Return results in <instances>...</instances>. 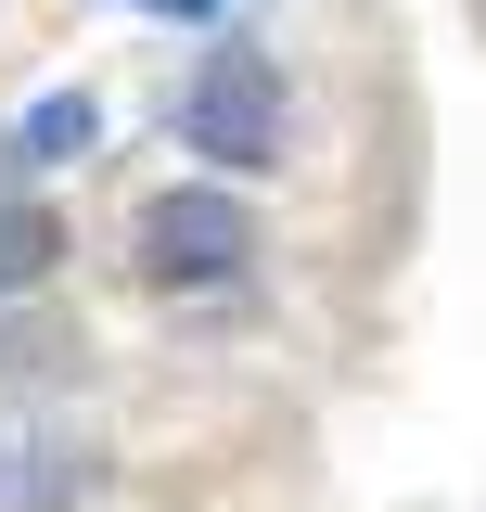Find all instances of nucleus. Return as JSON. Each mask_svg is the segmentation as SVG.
Masks as SVG:
<instances>
[{
	"label": "nucleus",
	"instance_id": "39448f33",
	"mask_svg": "<svg viewBox=\"0 0 486 512\" xmlns=\"http://www.w3.org/2000/svg\"><path fill=\"white\" fill-rule=\"evenodd\" d=\"M90 90H52V103H26L13 116V167H64V154H90Z\"/></svg>",
	"mask_w": 486,
	"mask_h": 512
},
{
	"label": "nucleus",
	"instance_id": "423d86ee",
	"mask_svg": "<svg viewBox=\"0 0 486 512\" xmlns=\"http://www.w3.org/2000/svg\"><path fill=\"white\" fill-rule=\"evenodd\" d=\"M39 372H77V333L64 320H0V384H39Z\"/></svg>",
	"mask_w": 486,
	"mask_h": 512
},
{
	"label": "nucleus",
	"instance_id": "7ed1b4c3",
	"mask_svg": "<svg viewBox=\"0 0 486 512\" xmlns=\"http://www.w3.org/2000/svg\"><path fill=\"white\" fill-rule=\"evenodd\" d=\"M103 487V461L90 448H0V512H64Z\"/></svg>",
	"mask_w": 486,
	"mask_h": 512
},
{
	"label": "nucleus",
	"instance_id": "f03ea898",
	"mask_svg": "<svg viewBox=\"0 0 486 512\" xmlns=\"http://www.w3.org/2000/svg\"><path fill=\"white\" fill-rule=\"evenodd\" d=\"M180 141L205 167H269L282 154V77L256 52H205V77H192V103H180Z\"/></svg>",
	"mask_w": 486,
	"mask_h": 512
},
{
	"label": "nucleus",
	"instance_id": "0eeeda50",
	"mask_svg": "<svg viewBox=\"0 0 486 512\" xmlns=\"http://www.w3.org/2000/svg\"><path fill=\"white\" fill-rule=\"evenodd\" d=\"M141 13H180V26H192V13H205V0H141Z\"/></svg>",
	"mask_w": 486,
	"mask_h": 512
},
{
	"label": "nucleus",
	"instance_id": "f257e3e1",
	"mask_svg": "<svg viewBox=\"0 0 486 512\" xmlns=\"http://www.w3.org/2000/svg\"><path fill=\"white\" fill-rule=\"evenodd\" d=\"M243 256H256V218H243V192L192 180V192H154V205H141V282H167V295H205V282H231Z\"/></svg>",
	"mask_w": 486,
	"mask_h": 512
},
{
	"label": "nucleus",
	"instance_id": "20e7f679",
	"mask_svg": "<svg viewBox=\"0 0 486 512\" xmlns=\"http://www.w3.org/2000/svg\"><path fill=\"white\" fill-rule=\"evenodd\" d=\"M52 269H64V218L13 192V205H0V295H39Z\"/></svg>",
	"mask_w": 486,
	"mask_h": 512
}]
</instances>
